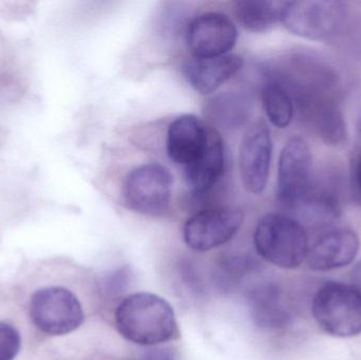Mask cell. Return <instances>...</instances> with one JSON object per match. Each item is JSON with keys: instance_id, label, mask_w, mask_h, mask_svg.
<instances>
[{"instance_id": "24", "label": "cell", "mask_w": 361, "mask_h": 360, "mask_svg": "<svg viewBox=\"0 0 361 360\" xmlns=\"http://www.w3.org/2000/svg\"><path fill=\"white\" fill-rule=\"evenodd\" d=\"M351 280L353 287L357 289L361 293V261L356 264L352 270Z\"/></svg>"}, {"instance_id": "9", "label": "cell", "mask_w": 361, "mask_h": 360, "mask_svg": "<svg viewBox=\"0 0 361 360\" xmlns=\"http://www.w3.org/2000/svg\"><path fill=\"white\" fill-rule=\"evenodd\" d=\"M237 40V27L223 13L197 15L187 27L186 42L193 57L208 58L229 54Z\"/></svg>"}, {"instance_id": "14", "label": "cell", "mask_w": 361, "mask_h": 360, "mask_svg": "<svg viewBox=\"0 0 361 360\" xmlns=\"http://www.w3.org/2000/svg\"><path fill=\"white\" fill-rule=\"evenodd\" d=\"M243 61L235 54L199 58L187 61L184 73L195 90L201 94H210L231 80L241 70Z\"/></svg>"}, {"instance_id": "25", "label": "cell", "mask_w": 361, "mask_h": 360, "mask_svg": "<svg viewBox=\"0 0 361 360\" xmlns=\"http://www.w3.org/2000/svg\"><path fill=\"white\" fill-rule=\"evenodd\" d=\"M357 130H358V139H360V149H361V116L360 118V120H358V127H357Z\"/></svg>"}, {"instance_id": "10", "label": "cell", "mask_w": 361, "mask_h": 360, "mask_svg": "<svg viewBox=\"0 0 361 360\" xmlns=\"http://www.w3.org/2000/svg\"><path fill=\"white\" fill-rule=\"evenodd\" d=\"M271 154L269 128L263 122L255 123L244 135L239 154L240 175L247 192L259 194L267 188Z\"/></svg>"}, {"instance_id": "17", "label": "cell", "mask_w": 361, "mask_h": 360, "mask_svg": "<svg viewBox=\"0 0 361 360\" xmlns=\"http://www.w3.org/2000/svg\"><path fill=\"white\" fill-rule=\"evenodd\" d=\"M261 94L271 124L280 129L290 126L295 116V106L288 90L279 82L267 76Z\"/></svg>"}, {"instance_id": "5", "label": "cell", "mask_w": 361, "mask_h": 360, "mask_svg": "<svg viewBox=\"0 0 361 360\" xmlns=\"http://www.w3.org/2000/svg\"><path fill=\"white\" fill-rule=\"evenodd\" d=\"M314 318L335 337H353L361 333V293L353 285L328 283L313 299Z\"/></svg>"}, {"instance_id": "2", "label": "cell", "mask_w": 361, "mask_h": 360, "mask_svg": "<svg viewBox=\"0 0 361 360\" xmlns=\"http://www.w3.org/2000/svg\"><path fill=\"white\" fill-rule=\"evenodd\" d=\"M254 244L265 261L286 270L298 268L307 259L310 245L305 226L296 218L278 213L261 218Z\"/></svg>"}, {"instance_id": "11", "label": "cell", "mask_w": 361, "mask_h": 360, "mask_svg": "<svg viewBox=\"0 0 361 360\" xmlns=\"http://www.w3.org/2000/svg\"><path fill=\"white\" fill-rule=\"evenodd\" d=\"M360 238L354 230L329 228L309 245L307 260L310 268L319 272L343 268L353 261L360 251Z\"/></svg>"}, {"instance_id": "19", "label": "cell", "mask_w": 361, "mask_h": 360, "mask_svg": "<svg viewBox=\"0 0 361 360\" xmlns=\"http://www.w3.org/2000/svg\"><path fill=\"white\" fill-rule=\"evenodd\" d=\"M210 118L214 122L226 127L243 124L250 112V103L244 97L235 93H224L210 101Z\"/></svg>"}, {"instance_id": "1", "label": "cell", "mask_w": 361, "mask_h": 360, "mask_svg": "<svg viewBox=\"0 0 361 360\" xmlns=\"http://www.w3.org/2000/svg\"><path fill=\"white\" fill-rule=\"evenodd\" d=\"M114 321L121 336L139 346H160L179 336L173 306L152 293L127 296L116 308Z\"/></svg>"}, {"instance_id": "16", "label": "cell", "mask_w": 361, "mask_h": 360, "mask_svg": "<svg viewBox=\"0 0 361 360\" xmlns=\"http://www.w3.org/2000/svg\"><path fill=\"white\" fill-rule=\"evenodd\" d=\"M283 2L273 0H238L233 4V12L244 29L254 33H263L281 21Z\"/></svg>"}, {"instance_id": "4", "label": "cell", "mask_w": 361, "mask_h": 360, "mask_svg": "<svg viewBox=\"0 0 361 360\" xmlns=\"http://www.w3.org/2000/svg\"><path fill=\"white\" fill-rule=\"evenodd\" d=\"M349 16L348 4L335 0L284 1L281 23L299 37L329 40L338 35Z\"/></svg>"}, {"instance_id": "23", "label": "cell", "mask_w": 361, "mask_h": 360, "mask_svg": "<svg viewBox=\"0 0 361 360\" xmlns=\"http://www.w3.org/2000/svg\"><path fill=\"white\" fill-rule=\"evenodd\" d=\"M351 185L361 201V149L354 154L351 162Z\"/></svg>"}, {"instance_id": "20", "label": "cell", "mask_w": 361, "mask_h": 360, "mask_svg": "<svg viewBox=\"0 0 361 360\" xmlns=\"http://www.w3.org/2000/svg\"><path fill=\"white\" fill-rule=\"evenodd\" d=\"M131 277L130 268L127 266L108 273L99 283V293L105 299H118L130 285Z\"/></svg>"}, {"instance_id": "8", "label": "cell", "mask_w": 361, "mask_h": 360, "mask_svg": "<svg viewBox=\"0 0 361 360\" xmlns=\"http://www.w3.org/2000/svg\"><path fill=\"white\" fill-rule=\"evenodd\" d=\"M241 211L228 207L204 209L191 216L183 228L185 243L197 252H208L231 241L243 223Z\"/></svg>"}, {"instance_id": "12", "label": "cell", "mask_w": 361, "mask_h": 360, "mask_svg": "<svg viewBox=\"0 0 361 360\" xmlns=\"http://www.w3.org/2000/svg\"><path fill=\"white\" fill-rule=\"evenodd\" d=\"M209 127L197 116L183 114L169 124L166 149L173 163L186 167L201 154L208 139Z\"/></svg>"}, {"instance_id": "18", "label": "cell", "mask_w": 361, "mask_h": 360, "mask_svg": "<svg viewBox=\"0 0 361 360\" xmlns=\"http://www.w3.org/2000/svg\"><path fill=\"white\" fill-rule=\"evenodd\" d=\"M255 270L256 262L250 256L243 254L224 256L216 266L214 283L223 293H233Z\"/></svg>"}, {"instance_id": "6", "label": "cell", "mask_w": 361, "mask_h": 360, "mask_svg": "<svg viewBox=\"0 0 361 360\" xmlns=\"http://www.w3.org/2000/svg\"><path fill=\"white\" fill-rule=\"evenodd\" d=\"M173 196V177L157 163L133 168L125 180L124 198L131 211L159 217L167 213Z\"/></svg>"}, {"instance_id": "13", "label": "cell", "mask_w": 361, "mask_h": 360, "mask_svg": "<svg viewBox=\"0 0 361 360\" xmlns=\"http://www.w3.org/2000/svg\"><path fill=\"white\" fill-rule=\"evenodd\" d=\"M225 169V148L222 137L210 128L207 143L199 156L184 167L185 181L191 192L204 194L216 185Z\"/></svg>"}, {"instance_id": "7", "label": "cell", "mask_w": 361, "mask_h": 360, "mask_svg": "<svg viewBox=\"0 0 361 360\" xmlns=\"http://www.w3.org/2000/svg\"><path fill=\"white\" fill-rule=\"evenodd\" d=\"M313 156L305 139H288L280 154L277 197L286 209L295 211L313 185Z\"/></svg>"}, {"instance_id": "22", "label": "cell", "mask_w": 361, "mask_h": 360, "mask_svg": "<svg viewBox=\"0 0 361 360\" xmlns=\"http://www.w3.org/2000/svg\"><path fill=\"white\" fill-rule=\"evenodd\" d=\"M133 360H179L177 351L173 347H147L142 350Z\"/></svg>"}, {"instance_id": "21", "label": "cell", "mask_w": 361, "mask_h": 360, "mask_svg": "<svg viewBox=\"0 0 361 360\" xmlns=\"http://www.w3.org/2000/svg\"><path fill=\"white\" fill-rule=\"evenodd\" d=\"M21 348L18 330L6 321H0V360H14Z\"/></svg>"}, {"instance_id": "3", "label": "cell", "mask_w": 361, "mask_h": 360, "mask_svg": "<svg viewBox=\"0 0 361 360\" xmlns=\"http://www.w3.org/2000/svg\"><path fill=\"white\" fill-rule=\"evenodd\" d=\"M34 327L44 335L63 336L78 330L85 312L78 296L59 285H44L34 290L27 302Z\"/></svg>"}, {"instance_id": "15", "label": "cell", "mask_w": 361, "mask_h": 360, "mask_svg": "<svg viewBox=\"0 0 361 360\" xmlns=\"http://www.w3.org/2000/svg\"><path fill=\"white\" fill-rule=\"evenodd\" d=\"M250 316L258 327L279 329L290 321V310L283 292L275 283H263L248 294Z\"/></svg>"}]
</instances>
